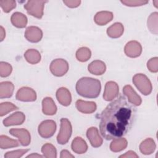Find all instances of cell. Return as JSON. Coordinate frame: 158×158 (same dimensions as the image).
<instances>
[{
    "mask_svg": "<svg viewBox=\"0 0 158 158\" xmlns=\"http://www.w3.org/2000/svg\"><path fill=\"white\" fill-rule=\"evenodd\" d=\"M136 109L126 98L120 96L109 104L101 114L99 130L107 140L120 138L131 128Z\"/></svg>",
    "mask_w": 158,
    "mask_h": 158,
    "instance_id": "obj_1",
    "label": "cell"
},
{
    "mask_svg": "<svg viewBox=\"0 0 158 158\" xmlns=\"http://www.w3.org/2000/svg\"><path fill=\"white\" fill-rule=\"evenodd\" d=\"M101 85L99 80L90 78L83 77L76 84V91L84 98H96L101 92Z\"/></svg>",
    "mask_w": 158,
    "mask_h": 158,
    "instance_id": "obj_2",
    "label": "cell"
},
{
    "mask_svg": "<svg viewBox=\"0 0 158 158\" xmlns=\"http://www.w3.org/2000/svg\"><path fill=\"white\" fill-rule=\"evenodd\" d=\"M72 134V126L67 118L60 119V130L57 137V142L60 144H66Z\"/></svg>",
    "mask_w": 158,
    "mask_h": 158,
    "instance_id": "obj_3",
    "label": "cell"
},
{
    "mask_svg": "<svg viewBox=\"0 0 158 158\" xmlns=\"http://www.w3.org/2000/svg\"><path fill=\"white\" fill-rule=\"evenodd\" d=\"M46 2V1H28L24 5V8L29 14L41 19L43 15V7Z\"/></svg>",
    "mask_w": 158,
    "mask_h": 158,
    "instance_id": "obj_4",
    "label": "cell"
},
{
    "mask_svg": "<svg viewBox=\"0 0 158 158\" xmlns=\"http://www.w3.org/2000/svg\"><path fill=\"white\" fill-rule=\"evenodd\" d=\"M133 82L135 83V86L138 88L140 92L143 94L148 95L151 93L152 91V85H144L151 83L149 80L146 75L142 73L135 75L133 78Z\"/></svg>",
    "mask_w": 158,
    "mask_h": 158,
    "instance_id": "obj_5",
    "label": "cell"
},
{
    "mask_svg": "<svg viewBox=\"0 0 158 158\" xmlns=\"http://www.w3.org/2000/svg\"><path fill=\"white\" fill-rule=\"evenodd\" d=\"M54 126H56V122H54L53 120H48L43 121L39 125V127H38L39 134L41 137L44 138L51 137L54 135L56 128H49H49H51Z\"/></svg>",
    "mask_w": 158,
    "mask_h": 158,
    "instance_id": "obj_6",
    "label": "cell"
},
{
    "mask_svg": "<svg viewBox=\"0 0 158 158\" xmlns=\"http://www.w3.org/2000/svg\"><path fill=\"white\" fill-rule=\"evenodd\" d=\"M118 86L115 82L108 81L105 86V91L103 97L106 101H111L117 96Z\"/></svg>",
    "mask_w": 158,
    "mask_h": 158,
    "instance_id": "obj_7",
    "label": "cell"
},
{
    "mask_svg": "<svg viewBox=\"0 0 158 158\" xmlns=\"http://www.w3.org/2000/svg\"><path fill=\"white\" fill-rule=\"evenodd\" d=\"M25 36L28 41L36 43L41 40L43 36V33L41 29L36 27H29L26 30Z\"/></svg>",
    "mask_w": 158,
    "mask_h": 158,
    "instance_id": "obj_8",
    "label": "cell"
},
{
    "mask_svg": "<svg viewBox=\"0 0 158 158\" xmlns=\"http://www.w3.org/2000/svg\"><path fill=\"white\" fill-rule=\"evenodd\" d=\"M9 133L10 135L18 137L20 142L23 146H27L29 144L30 142V135L27 130L23 128H12L9 130Z\"/></svg>",
    "mask_w": 158,
    "mask_h": 158,
    "instance_id": "obj_9",
    "label": "cell"
},
{
    "mask_svg": "<svg viewBox=\"0 0 158 158\" xmlns=\"http://www.w3.org/2000/svg\"><path fill=\"white\" fill-rule=\"evenodd\" d=\"M59 69H61L63 71L67 73L69 70V65L67 62L62 59H57L53 60L50 65V70L52 73L54 75L58 77Z\"/></svg>",
    "mask_w": 158,
    "mask_h": 158,
    "instance_id": "obj_10",
    "label": "cell"
},
{
    "mask_svg": "<svg viewBox=\"0 0 158 158\" xmlns=\"http://www.w3.org/2000/svg\"><path fill=\"white\" fill-rule=\"evenodd\" d=\"M25 117L22 112H17L3 120V124L6 127L14 125H21L25 120Z\"/></svg>",
    "mask_w": 158,
    "mask_h": 158,
    "instance_id": "obj_11",
    "label": "cell"
},
{
    "mask_svg": "<svg viewBox=\"0 0 158 158\" xmlns=\"http://www.w3.org/2000/svg\"><path fill=\"white\" fill-rule=\"evenodd\" d=\"M86 136L89 140L92 146L97 148L102 143V139L98 134V130L96 127H91L87 130Z\"/></svg>",
    "mask_w": 158,
    "mask_h": 158,
    "instance_id": "obj_12",
    "label": "cell"
},
{
    "mask_svg": "<svg viewBox=\"0 0 158 158\" xmlns=\"http://www.w3.org/2000/svg\"><path fill=\"white\" fill-rule=\"evenodd\" d=\"M140 44L136 41H131L128 43L125 47V52L127 56L130 57H136L139 56L142 51V49H134L141 47Z\"/></svg>",
    "mask_w": 158,
    "mask_h": 158,
    "instance_id": "obj_13",
    "label": "cell"
},
{
    "mask_svg": "<svg viewBox=\"0 0 158 158\" xmlns=\"http://www.w3.org/2000/svg\"><path fill=\"white\" fill-rule=\"evenodd\" d=\"M76 107L81 112L89 114L94 112L96 109V104L94 102H86L78 100L76 102Z\"/></svg>",
    "mask_w": 158,
    "mask_h": 158,
    "instance_id": "obj_14",
    "label": "cell"
},
{
    "mask_svg": "<svg viewBox=\"0 0 158 158\" xmlns=\"http://www.w3.org/2000/svg\"><path fill=\"white\" fill-rule=\"evenodd\" d=\"M125 94L128 97L129 102L136 106H139L141 103V98L136 94L130 85H126L123 89Z\"/></svg>",
    "mask_w": 158,
    "mask_h": 158,
    "instance_id": "obj_15",
    "label": "cell"
},
{
    "mask_svg": "<svg viewBox=\"0 0 158 158\" xmlns=\"http://www.w3.org/2000/svg\"><path fill=\"white\" fill-rule=\"evenodd\" d=\"M72 149L77 154L85 153L88 149V146L81 138H75L72 143Z\"/></svg>",
    "mask_w": 158,
    "mask_h": 158,
    "instance_id": "obj_16",
    "label": "cell"
},
{
    "mask_svg": "<svg viewBox=\"0 0 158 158\" xmlns=\"http://www.w3.org/2000/svg\"><path fill=\"white\" fill-rule=\"evenodd\" d=\"M106 69L105 64L101 60H94L88 65V71L94 75H102Z\"/></svg>",
    "mask_w": 158,
    "mask_h": 158,
    "instance_id": "obj_17",
    "label": "cell"
},
{
    "mask_svg": "<svg viewBox=\"0 0 158 158\" xmlns=\"http://www.w3.org/2000/svg\"><path fill=\"white\" fill-rule=\"evenodd\" d=\"M113 18V14L110 12L102 11L98 12L94 17L95 22L99 25H104L111 21Z\"/></svg>",
    "mask_w": 158,
    "mask_h": 158,
    "instance_id": "obj_18",
    "label": "cell"
},
{
    "mask_svg": "<svg viewBox=\"0 0 158 158\" xmlns=\"http://www.w3.org/2000/svg\"><path fill=\"white\" fill-rule=\"evenodd\" d=\"M11 22L16 27L23 28L27 23V19L23 14L15 12L11 16Z\"/></svg>",
    "mask_w": 158,
    "mask_h": 158,
    "instance_id": "obj_19",
    "label": "cell"
},
{
    "mask_svg": "<svg viewBox=\"0 0 158 158\" xmlns=\"http://www.w3.org/2000/svg\"><path fill=\"white\" fill-rule=\"evenodd\" d=\"M0 98H10L12 96L14 91V85L10 81H4L0 85Z\"/></svg>",
    "mask_w": 158,
    "mask_h": 158,
    "instance_id": "obj_20",
    "label": "cell"
},
{
    "mask_svg": "<svg viewBox=\"0 0 158 158\" xmlns=\"http://www.w3.org/2000/svg\"><path fill=\"white\" fill-rule=\"evenodd\" d=\"M123 31V27L122 24L120 23H115L107 28V33L108 36L111 38H118L120 37Z\"/></svg>",
    "mask_w": 158,
    "mask_h": 158,
    "instance_id": "obj_21",
    "label": "cell"
},
{
    "mask_svg": "<svg viewBox=\"0 0 158 158\" xmlns=\"http://www.w3.org/2000/svg\"><path fill=\"white\" fill-rule=\"evenodd\" d=\"M24 56L26 59V60L31 64H36L38 62L40 61L41 60V56L39 52L36 50L35 49H28L27 50Z\"/></svg>",
    "mask_w": 158,
    "mask_h": 158,
    "instance_id": "obj_22",
    "label": "cell"
},
{
    "mask_svg": "<svg viewBox=\"0 0 158 158\" xmlns=\"http://www.w3.org/2000/svg\"><path fill=\"white\" fill-rule=\"evenodd\" d=\"M127 146V141L124 138H117L114 139V141L111 143L110 148V150L113 152H118L124 149Z\"/></svg>",
    "mask_w": 158,
    "mask_h": 158,
    "instance_id": "obj_23",
    "label": "cell"
},
{
    "mask_svg": "<svg viewBox=\"0 0 158 158\" xmlns=\"http://www.w3.org/2000/svg\"><path fill=\"white\" fill-rule=\"evenodd\" d=\"M26 94H16V99L22 101H33L36 99V95L35 91H33L31 93L28 94L33 89L30 88L23 87Z\"/></svg>",
    "mask_w": 158,
    "mask_h": 158,
    "instance_id": "obj_24",
    "label": "cell"
},
{
    "mask_svg": "<svg viewBox=\"0 0 158 158\" xmlns=\"http://www.w3.org/2000/svg\"><path fill=\"white\" fill-rule=\"evenodd\" d=\"M56 97H57L58 101L63 106L64 104V98H65V99L70 104L71 102L72 98H71L70 93L69 91V90L67 88H59L56 92Z\"/></svg>",
    "mask_w": 158,
    "mask_h": 158,
    "instance_id": "obj_25",
    "label": "cell"
},
{
    "mask_svg": "<svg viewBox=\"0 0 158 158\" xmlns=\"http://www.w3.org/2000/svg\"><path fill=\"white\" fill-rule=\"evenodd\" d=\"M0 140H1L0 146L1 149H8L9 148L17 147L19 145L17 140L10 139L7 136L1 135L0 136Z\"/></svg>",
    "mask_w": 158,
    "mask_h": 158,
    "instance_id": "obj_26",
    "label": "cell"
},
{
    "mask_svg": "<svg viewBox=\"0 0 158 158\" xmlns=\"http://www.w3.org/2000/svg\"><path fill=\"white\" fill-rule=\"evenodd\" d=\"M41 151L45 157H56V149L55 147L49 143H47L42 147Z\"/></svg>",
    "mask_w": 158,
    "mask_h": 158,
    "instance_id": "obj_27",
    "label": "cell"
},
{
    "mask_svg": "<svg viewBox=\"0 0 158 158\" xmlns=\"http://www.w3.org/2000/svg\"><path fill=\"white\" fill-rule=\"evenodd\" d=\"M76 57L78 60L85 62L91 57V51L87 48H81L77 51Z\"/></svg>",
    "mask_w": 158,
    "mask_h": 158,
    "instance_id": "obj_28",
    "label": "cell"
},
{
    "mask_svg": "<svg viewBox=\"0 0 158 158\" xmlns=\"http://www.w3.org/2000/svg\"><path fill=\"white\" fill-rule=\"evenodd\" d=\"M148 148H150L154 150L156 148V144L154 143V141L151 138L146 139V140L143 141L139 146V149L141 152L143 154H146V155L149 154Z\"/></svg>",
    "mask_w": 158,
    "mask_h": 158,
    "instance_id": "obj_29",
    "label": "cell"
},
{
    "mask_svg": "<svg viewBox=\"0 0 158 158\" xmlns=\"http://www.w3.org/2000/svg\"><path fill=\"white\" fill-rule=\"evenodd\" d=\"M43 112L46 114L49 115V109L51 108L54 110H57V107L53 102L52 98H46L43 100Z\"/></svg>",
    "mask_w": 158,
    "mask_h": 158,
    "instance_id": "obj_30",
    "label": "cell"
},
{
    "mask_svg": "<svg viewBox=\"0 0 158 158\" xmlns=\"http://www.w3.org/2000/svg\"><path fill=\"white\" fill-rule=\"evenodd\" d=\"M18 109V107L14 105L12 103L10 102H3L1 104V114L0 115L2 117L5 114H7V112H10L14 110Z\"/></svg>",
    "mask_w": 158,
    "mask_h": 158,
    "instance_id": "obj_31",
    "label": "cell"
},
{
    "mask_svg": "<svg viewBox=\"0 0 158 158\" xmlns=\"http://www.w3.org/2000/svg\"><path fill=\"white\" fill-rule=\"evenodd\" d=\"M0 6L4 12H10L13 8L15 7V1H0Z\"/></svg>",
    "mask_w": 158,
    "mask_h": 158,
    "instance_id": "obj_32",
    "label": "cell"
},
{
    "mask_svg": "<svg viewBox=\"0 0 158 158\" xmlns=\"http://www.w3.org/2000/svg\"><path fill=\"white\" fill-rule=\"evenodd\" d=\"M28 151H29V149H20V150L7 152L4 155V157H6V158L20 157H22L24 154H25Z\"/></svg>",
    "mask_w": 158,
    "mask_h": 158,
    "instance_id": "obj_33",
    "label": "cell"
},
{
    "mask_svg": "<svg viewBox=\"0 0 158 158\" xmlns=\"http://www.w3.org/2000/svg\"><path fill=\"white\" fill-rule=\"evenodd\" d=\"M1 63L4 65V67H5V71L3 70V68L2 66H1V76L2 77H6L9 76L11 72H12V67L10 64L6 63V62H1Z\"/></svg>",
    "mask_w": 158,
    "mask_h": 158,
    "instance_id": "obj_34",
    "label": "cell"
},
{
    "mask_svg": "<svg viewBox=\"0 0 158 158\" xmlns=\"http://www.w3.org/2000/svg\"><path fill=\"white\" fill-rule=\"evenodd\" d=\"M121 2L123 4H125L126 6H142L143 4H147L148 2V1H121Z\"/></svg>",
    "mask_w": 158,
    "mask_h": 158,
    "instance_id": "obj_35",
    "label": "cell"
},
{
    "mask_svg": "<svg viewBox=\"0 0 158 158\" xmlns=\"http://www.w3.org/2000/svg\"><path fill=\"white\" fill-rule=\"evenodd\" d=\"M64 3H65L68 7H76L79 6L81 1H64Z\"/></svg>",
    "mask_w": 158,
    "mask_h": 158,
    "instance_id": "obj_36",
    "label": "cell"
},
{
    "mask_svg": "<svg viewBox=\"0 0 158 158\" xmlns=\"http://www.w3.org/2000/svg\"><path fill=\"white\" fill-rule=\"evenodd\" d=\"M138 157V156L135 152H133V151H128L127 152H126V154H123V155H121L120 156V157Z\"/></svg>",
    "mask_w": 158,
    "mask_h": 158,
    "instance_id": "obj_37",
    "label": "cell"
},
{
    "mask_svg": "<svg viewBox=\"0 0 158 158\" xmlns=\"http://www.w3.org/2000/svg\"><path fill=\"white\" fill-rule=\"evenodd\" d=\"M60 157H74V156L72 155L68 151L62 150L60 152Z\"/></svg>",
    "mask_w": 158,
    "mask_h": 158,
    "instance_id": "obj_38",
    "label": "cell"
},
{
    "mask_svg": "<svg viewBox=\"0 0 158 158\" xmlns=\"http://www.w3.org/2000/svg\"><path fill=\"white\" fill-rule=\"evenodd\" d=\"M43 156H41L40 154H38L37 153L35 154H32L30 155H28L27 156V157H43Z\"/></svg>",
    "mask_w": 158,
    "mask_h": 158,
    "instance_id": "obj_39",
    "label": "cell"
},
{
    "mask_svg": "<svg viewBox=\"0 0 158 158\" xmlns=\"http://www.w3.org/2000/svg\"><path fill=\"white\" fill-rule=\"evenodd\" d=\"M3 31H4V30L3 27L1 26V41H2L3 39H4L2 36H4V37L6 36V33H3Z\"/></svg>",
    "mask_w": 158,
    "mask_h": 158,
    "instance_id": "obj_40",
    "label": "cell"
}]
</instances>
